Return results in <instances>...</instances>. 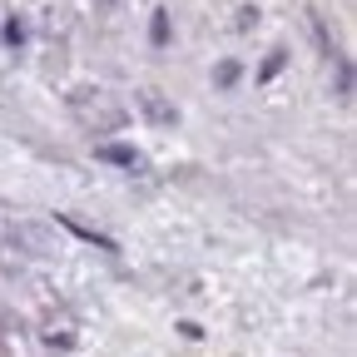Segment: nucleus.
I'll return each mask as SVG.
<instances>
[{
	"mask_svg": "<svg viewBox=\"0 0 357 357\" xmlns=\"http://www.w3.org/2000/svg\"><path fill=\"white\" fill-rule=\"evenodd\" d=\"M70 109H75L79 124H89L95 134H114V129L124 124V109L105 95V89H75V95H70Z\"/></svg>",
	"mask_w": 357,
	"mask_h": 357,
	"instance_id": "f257e3e1",
	"label": "nucleus"
},
{
	"mask_svg": "<svg viewBox=\"0 0 357 357\" xmlns=\"http://www.w3.org/2000/svg\"><path fill=\"white\" fill-rule=\"evenodd\" d=\"M139 109H144L154 124H178V109L159 95V89H144V95H139Z\"/></svg>",
	"mask_w": 357,
	"mask_h": 357,
	"instance_id": "f03ea898",
	"label": "nucleus"
},
{
	"mask_svg": "<svg viewBox=\"0 0 357 357\" xmlns=\"http://www.w3.org/2000/svg\"><path fill=\"white\" fill-rule=\"evenodd\" d=\"M95 154H100L105 164H119V169H134V174L144 169V154H139V149H129V144H100Z\"/></svg>",
	"mask_w": 357,
	"mask_h": 357,
	"instance_id": "7ed1b4c3",
	"label": "nucleus"
},
{
	"mask_svg": "<svg viewBox=\"0 0 357 357\" xmlns=\"http://www.w3.org/2000/svg\"><path fill=\"white\" fill-rule=\"evenodd\" d=\"M164 40H169V15L159 10V15H154V45H164Z\"/></svg>",
	"mask_w": 357,
	"mask_h": 357,
	"instance_id": "20e7f679",
	"label": "nucleus"
},
{
	"mask_svg": "<svg viewBox=\"0 0 357 357\" xmlns=\"http://www.w3.org/2000/svg\"><path fill=\"white\" fill-rule=\"evenodd\" d=\"M238 79V65H218V84H234Z\"/></svg>",
	"mask_w": 357,
	"mask_h": 357,
	"instance_id": "39448f33",
	"label": "nucleus"
}]
</instances>
